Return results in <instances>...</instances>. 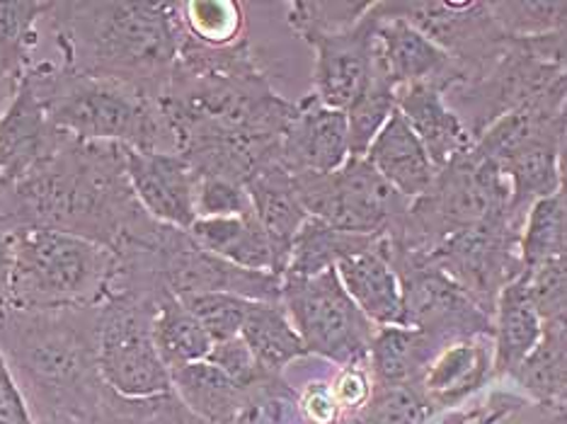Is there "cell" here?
<instances>
[{"mask_svg":"<svg viewBox=\"0 0 567 424\" xmlns=\"http://www.w3.org/2000/svg\"><path fill=\"white\" fill-rule=\"evenodd\" d=\"M281 306L311 356L330 364L364 366L377 325L359 311L342 287L338 269L318 277H284Z\"/></svg>","mask_w":567,"mask_h":424,"instance_id":"obj_6","label":"cell"},{"mask_svg":"<svg viewBox=\"0 0 567 424\" xmlns=\"http://www.w3.org/2000/svg\"><path fill=\"white\" fill-rule=\"evenodd\" d=\"M22 81H24V75L12 66H8V63L0 59V117L8 112L12 100L18 97Z\"/></svg>","mask_w":567,"mask_h":424,"instance_id":"obj_48","label":"cell"},{"mask_svg":"<svg viewBox=\"0 0 567 424\" xmlns=\"http://www.w3.org/2000/svg\"><path fill=\"white\" fill-rule=\"evenodd\" d=\"M381 15L401 18L456 61L463 85L481 81L505 56L512 37L502 32L487 3L478 0H408L377 3Z\"/></svg>","mask_w":567,"mask_h":424,"instance_id":"obj_10","label":"cell"},{"mask_svg":"<svg viewBox=\"0 0 567 424\" xmlns=\"http://www.w3.org/2000/svg\"><path fill=\"white\" fill-rule=\"evenodd\" d=\"M0 224L8 230L51 228L120 255L161 224L141 209L126 175L124 146L63 134L32 170L0 185Z\"/></svg>","mask_w":567,"mask_h":424,"instance_id":"obj_1","label":"cell"},{"mask_svg":"<svg viewBox=\"0 0 567 424\" xmlns=\"http://www.w3.org/2000/svg\"><path fill=\"white\" fill-rule=\"evenodd\" d=\"M179 22L189 37L204 46H230L245 40V15L230 0H189L179 3Z\"/></svg>","mask_w":567,"mask_h":424,"instance_id":"obj_34","label":"cell"},{"mask_svg":"<svg viewBox=\"0 0 567 424\" xmlns=\"http://www.w3.org/2000/svg\"><path fill=\"white\" fill-rule=\"evenodd\" d=\"M63 134L66 132L51 124L40 100L22 83L18 97L0 117V185L32 170L56 148Z\"/></svg>","mask_w":567,"mask_h":424,"instance_id":"obj_18","label":"cell"},{"mask_svg":"<svg viewBox=\"0 0 567 424\" xmlns=\"http://www.w3.org/2000/svg\"><path fill=\"white\" fill-rule=\"evenodd\" d=\"M187 311L195 316L202 328L216 342H226L240 335L245 316L252 301L234 297V293H192V297L179 299Z\"/></svg>","mask_w":567,"mask_h":424,"instance_id":"obj_40","label":"cell"},{"mask_svg":"<svg viewBox=\"0 0 567 424\" xmlns=\"http://www.w3.org/2000/svg\"><path fill=\"white\" fill-rule=\"evenodd\" d=\"M206 362L221 369L226 376L234 379L238 385H243V389H248V385L267 376V371L257 364V359L252 356L250 347L243 342L240 335L234 340H226V342H216L212 347L209 356H206Z\"/></svg>","mask_w":567,"mask_h":424,"instance_id":"obj_42","label":"cell"},{"mask_svg":"<svg viewBox=\"0 0 567 424\" xmlns=\"http://www.w3.org/2000/svg\"><path fill=\"white\" fill-rule=\"evenodd\" d=\"M544 407L553 415V424H567V391L553 397L550 403H544Z\"/></svg>","mask_w":567,"mask_h":424,"instance_id":"obj_49","label":"cell"},{"mask_svg":"<svg viewBox=\"0 0 567 424\" xmlns=\"http://www.w3.org/2000/svg\"><path fill=\"white\" fill-rule=\"evenodd\" d=\"M432 413L434 407L415 385L373 383L364 407L344 424H424Z\"/></svg>","mask_w":567,"mask_h":424,"instance_id":"obj_35","label":"cell"},{"mask_svg":"<svg viewBox=\"0 0 567 424\" xmlns=\"http://www.w3.org/2000/svg\"><path fill=\"white\" fill-rule=\"evenodd\" d=\"M126 175L136 201L153 221L189 230L197 221V173L177 153L124 146Z\"/></svg>","mask_w":567,"mask_h":424,"instance_id":"obj_13","label":"cell"},{"mask_svg":"<svg viewBox=\"0 0 567 424\" xmlns=\"http://www.w3.org/2000/svg\"><path fill=\"white\" fill-rule=\"evenodd\" d=\"M117 257L85 238L51 228L12 234V308L100 306Z\"/></svg>","mask_w":567,"mask_h":424,"instance_id":"obj_5","label":"cell"},{"mask_svg":"<svg viewBox=\"0 0 567 424\" xmlns=\"http://www.w3.org/2000/svg\"><path fill=\"white\" fill-rule=\"evenodd\" d=\"M347 114L320 105L313 93L296 100V114L281 138L279 161L291 175L334 173L350 161Z\"/></svg>","mask_w":567,"mask_h":424,"instance_id":"obj_15","label":"cell"},{"mask_svg":"<svg viewBox=\"0 0 567 424\" xmlns=\"http://www.w3.org/2000/svg\"><path fill=\"white\" fill-rule=\"evenodd\" d=\"M245 189L250 195L255 218L265 228L269 240L275 242L284 262V272H287L293 238L311 218L306 214L299 195H296L293 175L284 168L281 161L269 163L248 179Z\"/></svg>","mask_w":567,"mask_h":424,"instance_id":"obj_21","label":"cell"},{"mask_svg":"<svg viewBox=\"0 0 567 424\" xmlns=\"http://www.w3.org/2000/svg\"><path fill=\"white\" fill-rule=\"evenodd\" d=\"M22 83L61 132L138 151L175 153V136L158 105V93L90 79L47 59L32 61Z\"/></svg>","mask_w":567,"mask_h":424,"instance_id":"obj_4","label":"cell"},{"mask_svg":"<svg viewBox=\"0 0 567 424\" xmlns=\"http://www.w3.org/2000/svg\"><path fill=\"white\" fill-rule=\"evenodd\" d=\"M371 10V3H334V0H296V3H284V20L289 30L299 37L301 42L311 44L323 34H334L354 28Z\"/></svg>","mask_w":567,"mask_h":424,"instance_id":"obj_36","label":"cell"},{"mask_svg":"<svg viewBox=\"0 0 567 424\" xmlns=\"http://www.w3.org/2000/svg\"><path fill=\"white\" fill-rule=\"evenodd\" d=\"M158 303L114 293L100 303L97 366L107 389L124 397H153L173 391L171 371L153 338Z\"/></svg>","mask_w":567,"mask_h":424,"instance_id":"obj_8","label":"cell"},{"mask_svg":"<svg viewBox=\"0 0 567 424\" xmlns=\"http://www.w3.org/2000/svg\"><path fill=\"white\" fill-rule=\"evenodd\" d=\"M12 311V230L0 224V318Z\"/></svg>","mask_w":567,"mask_h":424,"instance_id":"obj_47","label":"cell"},{"mask_svg":"<svg viewBox=\"0 0 567 424\" xmlns=\"http://www.w3.org/2000/svg\"><path fill=\"white\" fill-rule=\"evenodd\" d=\"M42 424H97L95 420H81V417H59V420H49Z\"/></svg>","mask_w":567,"mask_h":424,"instance_id":"obj_51","label":"cell"},{"mask_svg":"<svg viewBox=\"0 0 567 424\" xmlns=\"http://www.w3.org/2000/svg\"><path fill=\"white\" fill-rule=\"evenodd\" d=\"M195 207L197 218H230L255 214L245 185L224 177H197Z\"/></svg>","mask_w":567,"mask_h":424,"instance_id":"obj_41","label":"cell"},{"mask_svg":"<svg viewBox=\"0 0 567 424\" xmlns=\"http://www.w3.org/2000/svg\"><path fill=\"white\" fill-rule=\"evenodd\" d=\"M364 158L381 173L385 183L393 185L408 199L427 195L436 173H440L434 168V163L430 161L415 132L410 128L408 120L398 110L385 122L381 134L373 138Z\"/></svg>","mask_w":567,"mask_h":424,"instance_id":"obj_19","label":"cell"},{"mask_svg":"<svg viewBox=\"0 0 567 424\" xmlns=\"http://www.w3.org/2000/svg\"><path fill=\"white\" fill-rule=\"evenodd\" d=\"M560 195L567 201V132L560 128Z\"/></svg>","mask_w":567,"mask_h":424,"instance_id":"obj_50","label":"cell"},{"mask_svg":"<svg viewBox=\"0 0 567 424\" xmlns=\"http://www.w3.org/2000/svg\"><path fill=\"white\" fill-rule=\"evenodd\" d=\"M240 338L267 374H284L299 359L311 356L281 303L252 301Z\"/></svg>","mask_w":567,"mask_h":424,"instance_id":"obj_26","label":"cell"},{"mask_svg":"<svg viewBox=\"0 0 567 424\" xmlns=\"http://www.w3.org/2000/svg\"><path fill=\"white\" fill-rule=\"evenodd\" d=\"M383 240L377 248L357 252L334 267L342 287L350 293L352 301L359 306L373 325L389 328L401 325L403 313V291L398 281L395 269L391 267L389 257L383 255Z\"/></svg>","mask_w":567,"mask_h":424,"instance_id":"obj_20","label":"cell"},{"mask_svg":"<svg viewBox=\"0 0 567 424\" xmlns=\"http://www.w3.org/2000/svg\"><path fill=\"white\" fill-rule=\"evenodd\" d=\"M189 236L204 250H209L230 265L284 277L281 257L255 214L230 218H197L189 228Z\"/></svg>","mask_w":567,"mask_h":424,"instance_id":"obj_22","label":"cell"},{"mask_svg":"<svg viewBox=\"0 0 567 424\" xmlns=\"http://www.w3.org/2000/svg\"><path fill=\"white\" fill-rule=\"evenodd\" d=\"M502 32L532 40L567 28V0H499L487 3Z\"/></svg>","mask_w":567,"mask_h":424,"instance_id":"obj_37","label":"cell"},{"mask_svg":"<svg viewBox=\"0 0 567 424\" xmlns=\"http://www.w3.org/2000/svg\"><path fill=\"white\" fill-rule=\"evenodd\" d=\"M522 226L509 216L485 218L446 238L430 257L478 308L495 318L502 289L524 275L519 255Z\"/></svg>","mask_w":567,"mask_h":424,"instance_id":"obj_11","label":"cell"},{"mask_svg":"<svg viewBox=\"0 0 567 424\" xmlns=\"http://www.w3.org/2000/svg\"><path fill=\"white\" fill-rule=\"evenodd\" d=\"M100 306L12 308L0 318V352L37 424L95 420L107 385L97 366Z\"/></svg>","mask_w":567,"mask_h":424,"instance_id":"obj_3","label":"cell"},{"mask_svg":"<svg viewBox=\"0 0 567 424\" xmlns=\"http://www.w3.org/2000/svg\"><path fill=\"white\" fill-rule=\"evenodd\" d=\"M395 110V87L377 71V79L371 81L362 97L344 112L347 126H350V153L354 158L367 156L373 138L381 134Z\"/></svg>","mask_w":567,"mask_h":424,"instance_id":"obj_38","label":"cell"},{"mask_svg":"<svg viewBox=\"0 0 567 424\" xmlns=\"http://www.w3.org/2000/svg\"><path fill=\"white\" fill-rule=\"evenodd\" d=\"M0 424H37L3 352H0Z\"/></svg>","mask_w":567,"mask_h":424,"instance_id":"obj_45","label":"cell"},{"mask_svg":"<svg viewBox=\"0 0 567 424\" xmlns=\"http://www.w3.org/2000/svg\"><path fill=\"white\" fill-rule=\"evenodd\" d=\"M519 255L524 272L567 255V201L560 192L532 204L522 226Z\"/></svg>","mask_w":567,"mask_h":424,"instance_id":"obj_30","label":"cell"},{"mask_svg":"<svg viewBox=\"0 0 567 424\" xmlns=\"http://www.w3.org/2000/svg\"><path fill=\"white\" fill-rule=\"evenodd\" d=\"M505 417H499V420H495V422H489V424H507V422H502ZM509 424H517V422H509Z\"/></svg>","mask_w":567,"mask_h":424,"instance_id":"obj_52","label":"cell"},{"mask_svg":"<svg viewBox=\"0 0 567 424\" xmlns=\"http://www.w3.org/2000/svg\"><path fill=\"white\" fill-rule=\"evenodd\" d=\"M313 49V90L320 105L347 112L377 79V15L373 3L354 28L323 34Z\"/></svg>","mask_w":567,"mask_h":424,"instance_id":"obj_12","label":"cell"},{"mask_svg":"<svg viewBox=\"0 0 567 424\" xmlns=\"http://www.w3.org/2000/svg\"><path fill=\"white\" fill-rule=\"evenodd\" d=\"M299 405L306 424H342V410L334 401L330 383H308V389L299 393Z\"/></svg>","mask_w":567,"mask_h":424,"instance_id":"obj_44","label":"cell"},{"mask_svg":"<svg viewBox=\"0 0 567 424\" xmlns=\"http://www.w3.org/2000/svg\"><path fill=\"white\" fill-rule=\"evenodd\" d=\"M49 3H0V59L8 66L28 73L42 40V20Z\"/></svg>","mask_w":567,"mask_h":424,"instance_id":"obj_33","label":"cell"},{"mask_svg":"<svg viewBox=\"0 0 567 424\" xmlns=\"http://www.w3.org/2000/svg\"><path fill=\"white\" fill-rule=\"evenodd\" d=\"M153 338L171 374L183 366L204 362L214 347V340L206 335L199 320L177 297H165L158 303L156 318H153Z\"/></svg>","mask_w":567,"mask_h":424,"instance_id":"obj_29","label":"cell"},{"mask_svg":"<svg viewBox=\"0 0 567 424\" xmlns=\"http://www.w3.org/2000/svg\"><path fill=\"white\" fill-rule=\"evenodd\" d=\"M485 340L487 338L454 342L432 359V364L424 369L420 383L415 385L432 407L454 405L493 374Z\"/></svg>","mask_w":567,"mask_h":424,"instance_id":"obj_24","label":"cell"},{"mask_svg":"<svg viewBox=\"0 0 567 424\" xmlns=\"http://www.w3.org/2000/svg\"><path fill=\"white\" fill-rule=\"evenodd\" d=\"M524 42L536 56H540L567 73V28L544 37H532V40H524Z\"/></svg>","mask_w":567,"mask_h":424,"instance_id":"obj_46","label":"cell"},{"mask_svg":"<svg viewBox=\"0 0 567 424\" xmlns=\"http://www.w3.org/2000/svg\"><path fill=\"white\" fill-rule=\"evenodd\" d=\"M381 238L383 234H347V230L332 228L323 221H318V218H308L293 238L289 265L284 277H318L328 272V269L338 267L344 257L377 248Z\"/></svg>","mask_w":567,"mask_h":424,"instance_id":"obj_28","label":"cell"},{"mask_svg":"<svg viewBox=\"0 0 567 424\" xmlns=\"http://www.w3.org/2000/svg\"><path fill=\"white\" fill-rule=\"evenodd\" d=\"M493 163L509 183L512 214L524 221L532 204L560 192V114Z\"/></svg>","mask_w":567,"mask_h":424,"instance_id":"obj_16","label":"cell"},{"mask_svg":"<svg viewBox=\"0 0 567 424\" xmlns=\"http://www.w3.org/2000/svg\"><path fill=\"white\" fill-rule=\"evenodd\" d=\"M512 379L544 405L567 391V330L544 328L534 352L514 371Z\"/></svg>","mask_w":567,"mask_h":424,"instance_id":"obj_31","label":"cell"},{"mask_svg":"<svg viewBox=\"0 0 567 424\" xmlns=\"http://www.w3.org/2000/svg\"><path fill=\"white\" fill-rule=\"evenodd\" d=\"M526 289L544 328L567 330V255L528 269Z\"/></svg>","mask_w":567,"mask_h":424,"instance_id":"obj_39","label":"cell"},{"mask_svg":"<svg viewBox=\"0 0 567 424\" xmlns=\"http://www.w3.org/2000/svg\"><path fill=\"white\" fill-rule=\"evenodd\" d=\"M540 335H544V323L536 313L526 289V275L517 277L509 287L502 289L497 308H495V359L493 374L505 376L514 374L524 359L534 352Z\"/></svg>","mask_w":567,"mask_h":424,"instance_id":"obj_23","label":"cell"},{"mask_svg":"<svg viewBox=\"0 0 567 424\" xmlns=\"http://www.w3.org/2000/svg\"><path fill=\"white\" fill-rule=\"evenodd\" d=\"M383 255L401 281L403 328L427 332L444 344L495 335V318L478 308L430 255L393 248L389 238L383 240Z\"/></svg>","mask_w":567,"mask_h":424,"instance_id":"obj_9","label":"cell"},{"mask_svg":"<svg viewBox=\"0 0 567 424\" xmlns=\"http://www.w3.org/2000/svg\"><path fill=\"white\" fill-rule=\"evenodd\" d=\"M371 381L364 366H342L338 379L332 381V393L342 410V422L364 407L371 395Z\"/></svg>","mask_w":567,"mask_h":424,"instance_id":"obj_43","label":"cell"},{"mask_svg":"<svg viewBox=\"0 0 567 424\" xmlns=\"http://www.w3.org/2000/svg\"><path fill=\"white\" fill-rule=\"evenodd\" d=\"M373 15H377V71L395 90L430 83L446 93L463 85V73L456 61L420 30L401 18L381 15L377 3H373Z\"/></svg>","mask_w":567,"mask_h":424,"instance_id":"obj_14","label":"cell"},{"mask_svg":"<svg viewBox=\"0 0 567 424\" xmlns=\"http://www.w3.org/2000/svg\"><path fill=\"white\" fill-rule=\"evenodd\" d=\"M444 347L449 344L415 328H379L369 352L373 383L417 385L424 369L432 364V359L440 354Z\"/></svg>","mask_w":567,"mask_h":424,"instance_id":"obj_25","label":"cell"},{"mask_svg":"<svg viewBox=\"0 0 567 424\" xmlns=\"http://www.w3.org/2000/svg\"><path fill=\"white\" fill-rule=\"evenodd\" d=\"M97 424H209L179 401L175 391L153 397H124L110 389L97 410Z\"/></svg>","mask_w":567,"mask_h":424,"instance_id":"obj_32","label":"cell"},{"mask_svg":"<svg viewBox=\"0 0 567 424\" xmlns=\"http://www.w3.org/2000/svg\"><path fill=\"white\" fill-rule=\"evenodd\" d=\"M173 391L192 413L209 424H234L240 407L245 389L234 379L226 376L221 369L204 362L177 369L171 374Z\"/></svg>","mask_w":567,"mask_h":424,"instance_id":"obj_27","label":"cell"},{"mask_svg":"<svg viewBox=\"0 0 567 424\" xmlns=\"http://www.w3.org/2000/svg\"><path fill=\"white\" fill-rule=\"evenodd\" d=\"M395 105L427 151L436 170H444L473 148L468 128L449 107L444 93L436 85L420 83L395 90Z\"/></svg>","mask_w":567,"mask_h":424,"instance_id":"obj_17","label":"cell"},{"mask_svg":"<svg viewBox=\"0 0 567 424\" xmlns=\"http://www.w3.org/2000/svg\"><path fill=\"white\" fill-rule=\"evenodd\" d=\"M183 34L179 3H49L32 61L158 93L175 71Z\"/></svg>","mask_w":567,"mask_h":424,"instance_id":"obj_2","label":"cell"},{"mask_svg":"<svg viewBox=\"0 0 567 424\" xmlns=\"http://www.w3.org/2000/svg\"><path fill=\"white\" fill-rule=\"evenodd\" d=\"M293 185L308 216L347 234H385L412 204L367 158L354 156L334 173L293 175Z\"/></svg>","mask_w":567,"mask_h":424,"instance_id":"obj_7","label":"cell"}]
</instances>
